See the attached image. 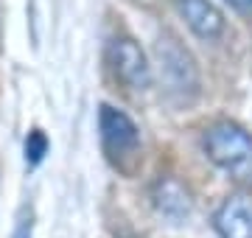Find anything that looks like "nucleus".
I'll return each mask as SVG.
<instances>
[{
  "label": "nucleus",
  "mask_w": 252,
  "mask_h": 238,
  "mask_svg": "<svg viewBox=\"0 0 252 238\" xmlns=\"http://www.w3.org/2000/svg\"><path fill=\"white\" fill-rule=\"evenodd\" d=\"M202 149L207 160L230 174L235 185L252 188V135L235 120H216L205 129Z\"/></svg>",
  "instance_id": "1"
},
{
  "label": "nucleus",
  "mask_w": 252,
  "mask_h": 238,
  "mask_svg": "<svg viewBox=\"0 0 252 238\" xmlns=\"http://www.w3.org/2000/svg\"><path fill=\"white\" fill-rule=\"evenodd\" d=\"M98 132L109 163L115 165L118 171L132 174L135 165L140 163V129H137V123L124 110H118L112 104H101Z\"/></svg>",
  "instance_id": "2"
},
{
  "label": "nucleus",
  "mask_w": 252,
  "mask_h": 238,
  "mask_svg": "<svg viewBox=\"0 0 252 238\" xmlns=\"http://www.w3.org/2000/svg\"><path fill=\"white\" fill-rule=\"evenodd\" d=\"M157 56L162 64V79L168 84V90L174 95H180L182 101H190L199 95V67L193 62L188 48H182V42L171 34L157 42Z\"/></svg>",
  "instance_id": "3"
},
{
  "label": "nucleus",
  "mask_w": 252,
  "mask_h": 238,
  "mask_svg": "<svg viewBox=\"0 0 252 238\" xmlns=\"http://www.w3.org/2000/svg\"><path fill=\"white\" fill-rule=\"evenodd\" d=\"M107 56L112 73L124 87H129V90H149L152 87L154 73L149 56L132 37H115L107 48Z\"/></svg>",
  "instance_id": "4"
},
{
  "label": "nucleus",
  "mask_w": 252,
  "mask_h": 238,
  "mask_svg": "<svg viewBox=\"0 0 252 238\" xmlns=\"http://www.w3.org/2000/svg\"><path fill=\"white\" fill-rule=\"evenodd\" d=\"M177 11L185 20V26L193 31V37L205 42H216L224 34V14L216 9V3L210 0H177Z\"/></svg>",
  "instance_id": "5"
},
{
  "label": "nucleus",
  "mask_w": 252,
  "mask_h": 238,
  "mask_svg": "<svg viewBox=\"0 0 252 238\" xmlns=\"http://www.w3.org/2000/svg\"><path fill=\"white\" fill-rule=\"evenodd\" d=\"M213 227L219 238H252V199L250 196H230L213 213Z\"/></svg>",
  "instance_id": "6"
},
{
  "label": "nucleus",
  "mask_w": 252,
  "mask_h": 238,
  "mask_svg": "<svg viewBox=\"0 0 252 238\" xmlns=\"http://www.w3.org/2000/svg\"><path fill=\"white\" fill-rule=\"evenodd\" d=\"M152 199L154 208L171 221H185L193 210V202H190V193L185 191V185L174 177H160L152 188Z\"/></svg>",
  "instance_id": "7"
},
{
  "label": "nucleus",
  "mask_w": 252,
  "mask_h": 238,
  "mask_svg": "<svg viewBox=\"0 0 252 238\" xmlns=\"http://www.w3.org/2000/svg\"><path fill=\"white\" fill-rule=\"evenodd\" d=\"M48 154V138L42 129H31L26 138V163L28 165H39L42 157Z\"/></svg>",
  "instance_id": "8"
},
{
  "label": "nucleus",
  "mask_w": 252,
  "mask_h": 238,
  "mask_svg": "<svg viewBox=\"0 0 252 238\" xmlns=\"http://www.w3.org/2000/svg\"><path fill=\"white\" fill-rule=\"evenodd\" d=\"M11 238H31V213H20L17 219V227H14V233H11Z\"/></svg>",
  "instance_id": "9"
},
{
  "label": "nucleus",
  "mask_w": 252,
  "mask_h": 238,
  "mask_svg": "<svg viewBox=\"0 0 252 238\" xmlns=\"http://www.w3.org/2000/svg\"><path fill=\"white\" fill-rule=\"evenodd\" d=\"M230 9H235L244 17H252V0H224Z\"/></svg>",
  "instance_id": "10"
}]
</instances>
